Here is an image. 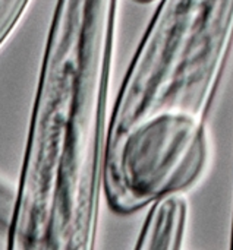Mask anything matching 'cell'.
<instances>
[{
	"label": "cell",
	"instance_id": "1",
	"mask_svg": "<svg viewBox=\"0 0 233 250\" xmlns=\"http://www.w3.org/2000/svg\"><path fill=\"white\" fill-rule=\"evenodd\" d=\"M233 41V0H160L109 116L107 160L153 170L200 149Z\"/></svg>",
	"mask_w": 233,
	"mask_h": 250
},
{
	"label": "cell",
	"instance_id": "2",
	"mask_svg": "<svg viewBox=\"0 0 233 250\" xmlns=\"http://www.w3.org/2000/svg\"><path fill=\"white\" fill-rule=\"evenodd\" d=\"M189 223L185 195L153 204L144 218L132 250H182Z\"/></svg>",
	"mask_w": 233,
	"mask_h": 250
},
{
	"label": "cell",
	"instance_id": "3",
	"mask_svg": "<svg viewBox=\"0 0 233 250\" xmlns=\"http://www.w3.org/2000/svg\"><path fill=\"white\" fill-rule=\"evenodd\" d=\"M31 0H0V48L25 15Z\"/></svg>",
	"mask_w": 233,
	"mask_h": 250
},
{
	"label": "cell",
	"instance_id": "4",
	"mask_svg": "<svg viewBox=\"0 0 233 250\" xmlns=\"http://www.w3.org/2000/svg\"><path fill=\"white\" fill-rule=\"evenodd\" d=\"M16 182L0 174V237L6 239L15 211Z\"/></svg>",
	"mask_w": 233,
	"mask_h": 250
},
{
	"label": "cell",
	"instance_id": "5",
	"mask_svg": "<svg viewBox=\"0 0 233 250\" xmlns=\"http://www.w3.org/2000/svg\"><path fill=\"white\" fill-rule=\"evenodd\" d=\"M134 1L141 3V4H148V3H154V1H157V0H134Z\"/></svg>",
	"mask_w": 233,
	"mask_h": 250
}]
</instances>
